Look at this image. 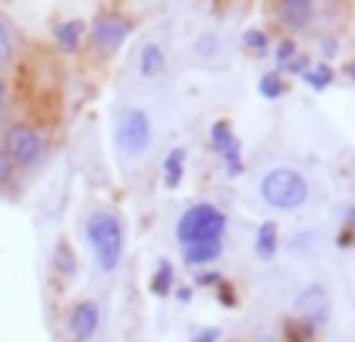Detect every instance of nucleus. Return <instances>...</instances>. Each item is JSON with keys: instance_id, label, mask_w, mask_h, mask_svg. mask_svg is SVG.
I'll return each instance as SVG.
<instances>
[{"instance_id": "f257e3e1", "label": "nucleus", "mask_w": 355, "mask_h": 342, "mask_svg": "<svg viewBox=\"0 0 355 342\" xmlns=\"http://www.w3.org/2000/svg\"><path fill=\"white\" fill-rule=\"evenodd\" d=\"M88 245L94 251V261L104 273H114L120 267V258H123V223L116 220V214L110 210H94L88 217Z\"/></svg>"}, {"instance_id": "f03ea898", "label": "nucleus", "mask_w": 355, "mask_h": 342, "mask_svg": "<svg viewBox=\"0 0 355 342\" xmlns=\"http://www.w3.org/2000/svg\"><path fill=\"white\" fill-rule=\"evenodd\" d=\"M261 198L277 210H299L309 201V182L293 167H274L261 179Z\"/></svg>"}, {"instance_id": "7ed1b4c3", "label": "nucleus", "mask_w": 355, "mask_h": 342, "mask_svg": "<svg viewBox=\"0 0 355 342\" xmlns=\"http://www.w3.org/2000/svg\"><path fill=\"white\" fill-rule=\"evenodd\" d=\"M223 229H227V217L214 208V204H192L176 223V239L182 245H208V242H220Z\"/></svg>"}, {"instance_id": "20e7f679", "label": "nucleus", "mask_w": 355, "mask_h": 342, "mask_svg": "<svg viewBox=\"0 0 355 342\" xmlns=\"http://www.w3.org/2000/svg\"><path fill=\"white\" fill-rule=\"evenodd\" d=\"M116 148L132 161L151 148V120L141 107H126L116 116Z\"/></svg>"}, {"instance_id": "39448f33", "label": "nucleus", "mask_w": 355, "mask_h": 342, "mask_svg": "<svg viewBox=\"0 0 355 342\" xmlns=\"http://www.w3.org/2000/svg\"><path fill=\"white\" fill-rule=\"evenodd\" d=\"M44 138H41V132H35V129L28 126H16L10 129L7 135V157L13 163H19V167H38L41 161H44Z\"/></svg>"}, {"instance_id": "423d86ee", "label": "nucleus", "mask_w": 355, "mask_h": 342, "mask_svg": "<svg viewBox=\"0 0 355 342\" xmlns=\"http://www.w3.org/2000/svg\"><path fill=\"white\" fill-rule=\"evenodd\" d=\"M321 13V0H277L274 19L289 32H309L318 22Z\"/></svg>"}, {"instance_id": "0eeeda50", "label": "nucleus", "mask_w": 355, "mask_h": 342, "mask_svg": "<svg viewBox=\"0 0 355 342\" xmlns=\"http://www.w3.org/2000/svg\"><path fill=\"white\" fill-rule=\"evenodd\" d=\"M295 314L305 321L309 330H321L327 323L330 314V298H327V289L324 286H309L305 292H299L295 298Z\"/></svg>"}, {"instance_id": "6e6552de", "label": "nucleus", "mask_w": 355, "mask_h": 342, "mask_svg": "<svg viewBox=\"0 0 355 342\" xmlns=\"http://www.w3.org/2000/svg\"><path fill=\"white\" fill-rule=\"evenodd\" d=\"M129 35V22L120 16H98L92 26V44L101 54H116Z\"/></svg>"}, {"instance_id": "1a4fd4ad", "label": "nucleus", "mask_w": 355, "mask_h": 342, "mask_svg": "<svg viewBox=\"0 0 355 342\" xmlns=\"http://www.w3.org/2000/svg\"><path fill=\"white\" fill-rule=\"evenodd\" d=\"M98 305L94 302H79L73 308V314H69V333H73V339H92L94 330H98Z\"/></svg>"}, {"instance_id": "9d476101", "label": "nucleus", "mask_w": 355, "mask_h": 342, "mask_svg": "<svg viewBox=\"0 0 355 342\" xmlns=\"http://www.w3.org/2000/svg\"><path fill=\"white\" fill-rule=\"evenodd\" d=\"M139 69L145 79H157V75L167 69V57H164V47L155 44V41H148L145 47H141L139 54Z\"/></svg>"}, {"instance_id": "9b49d317", "label": "nucleus", "mask_w": 355, "mask_h": 342, "mask_svg": "<svg viewBox=\"0 0 355 342\" xmlns=\"http://www.w3.org/2000/svg\"><path fill=\"white\" fill-rule=\"evenodd\" d=\"M280 249V233H277V223H261V229L255 233V255L261 261H270Z\"/></svg>"}, {"instance_id": "f8f14e48", "label": "nucleus", "mask_w": 355, "mask_h": 342, "mask_svg": "<svg viewBox=\"0 0 355 342\" xmlns=\"http://www.w3.org/2000/svg\"><path fill=\"white\" fill-rule=\"evenodd\" d=\"M82 32H85V26H82L79 19H69V22H60V26L54 28V41L63 47V51H76L79 47V38Z\"/></svg>"}, {"instance_id": "ddd939ff", "label": "nucleus", "mask_w": 355, "mask_h": 342, "mask_svg": "<svg viewBox=\"0 0 355 342\" xmlns=\"http://www.w3.org/2000/svg\"><path fill=\"white\" fill-rule=\"evenodd\" d=\"M182 170H186V151L173 148L167 154V161H164V182H167V188L180 186V182H182Z\"/></svg>"}, {"instance_id": "4468645a", "label": "nucleus", "mask_w": 355, "mask_h": 342, "mask_svg": "<svg viewBox=\"0 0 355 342\" xmlns=\"http://www.w3.org/2000/svg\"><path fill=\"white\" fill-rule=\"evenodd\" d=\"M220 258V242H208V245H189L186 249V264L189 267H201Z\"/></svg>"}, {"instance_id": "2eb2a0df", "label": "nucleus", "mask_w": 355, "mask_h": 342, "mask_svg": "<svg viewBox=\"0 0 355 342\" xmlns=\"http://www.w3.org/2000/svg\"><path fill=\"white\" fill-rule=\"evenodd\" d=\"M148 289H151L155 296H167L170 289H173V267H170L167 261L157 264V270L151 273V282H148Z\"/></svg>"}, {"instance_id": "dca6fc26", "label": "nucleus", "mask_w": 355, "mask_h": 342, "mask_svg": "<svg viewBox=\"0 0 355 342\" xmlns=\"http://www.w3.org/2000/svg\"><path fill=\"white\" fill-rule=\"evenodd\" d=\"M258 91H261V98H268V101H277V98L286 91V82H283L280 73H268L258 82Z\"/></svg>"}, {"instance_id": "f3484780", "label": "nucleus", "mask_w": 355, "mask_h": 342, "mask_svg": "<svg viewBox=\"0 0 355 342\" xmlns=\"http://www.w3.org/2000/svg\"><path fill=\"white\" fill-rule=\"evenodd\" d=\"M305 82H309L311 88H315V91H324V88L330 85V82H334V69L330 66H315V69H305Z\"/></svg>"}, {"instance_id": "a211bd4d", "label": "nucleus", "mask_w": 355, "mask_h": 342, "mask_svg": "<svg viewBox=\"0 0 355 342\" xmlns=\"http://www.w3.org/2000/svg\"><path fill=\"white\" fill-rule=\"evenodd\" d=\"M233 129H230V123H214V132H211V145H214L217 151H227L230 145H233Z\"/></svg>"}, {"instance_id": "6ab92c4d", "label": "nucleus", "mask_w": 355, "mask_h": 342, "mask_svg": "<svg viewBox=\"0 0 355 342\" xmlns=\"http://www.w3.org/2000/svg\"><path fill=\"white\" fill-rule=\"evenodd\" d=\"M54 267L60 270V273H73L76 270V261H73V251H69V245L67 242H60V245H57V251H54Z\"/></svg>"}, {"instance_id": "aec40b11", "label": "nucleus", "mask_w": 355, "mask_h": 342, "mask_svg": "<svg viewBox=\"0 0 355 342\" xmlns=\"http://www.w3.org/2000/svg\"><path fill=\"white\" fill-rule=\"evenodd\" d=\"M242 44H245L248 51H255V54H264V51H268V35L258 32V28H248V32L242 35Z\"/></svg>"}, {"instance_id": "412c9836", "label": "nucleus", "mask_w": 355, "mask_h": 342, "mask_svg": "<svg viewBox=\"0 0 355 342\" xmlns=\"http://www.w3.org/2000/svg\"><path fill=\"white\" fill-rule=\"evenodd\" d=\"M10 57H13V41H10L7 26H3V19H0V63H7Z\"/></svg>"}, {"instance_id": "4be33fe9", "label": "nucleus", "mask_w": 355, "mask_h": 342, "mask_svg": "<svg viewBox=\"0 0 355 342\" xmlns=\"http://www.w3.org/2000/svg\"><path fill=\"white\" fill-rule=\"evenodd\" d=\"M223 163H227L230 173H239V170H242V163H239V145H236V141L230 145L227 151H223Z\"/></svg>"}, {"instance_id": "5701e85b", "label": "nucleus", "mask_w": 355, "mask_h": 342, "mask_svg": "<svg viewBox=\"0 0 355 342\" xmlns=\"http://www.w3.org/2000/svg\"><path fill=\"white\" fill-rule=\"evenodd\" d=\"M293 57H295V44H293V41H280V44H277V63H283V66H286V63L289 60H293Z\"/></svg>"}, {"instance_id": "b1692460", "label": "nucleus", "mask_w": 355, "mask_h": 342, "mask_svg": "<svg viewBox=\"0 0 355 342\" xmlns=\"http://www.w3.org/2000/svg\"><path fill=\"white\" fill-rule=\"evenodd\" d=\"M217 51V35H205V38H198V44H195V54L205 57V54H214Z\"/></svg>"}, {"instance_id": "393cba45", "label": "nucleus", "mask_w": 355, "mask_h": 342, "mask_svg": "<svg viewBox=\"0 0 355 342\" xmlns=\"http://www.w3.org/2000/svg\"><path fill=\"white\" fill-rule=\"evenodd\" d=\"M10 176H13V161H10V157L0 151V186H7Z\"/></svg>"}, {"instance_id": "a878e982", "label": "nucleus", "mask_w": 355, "mask_h": 342, "mask_svg": "<svg viewBox=\"0 0 355 342\" xmlns=\"http://www.w3.org/2000/svg\"><path fill=\"white\" fill-rule=\"evenodd\" d=\"M220 339V330L217 327H208V330H198V333L192 336V342H217Z\"/></svg>"}, {"instance_id": "bb28decb", "label": "nucleus", "mask_w": 355, "mask_h": 342, "mask_svg": "<svg viewBox=\"0 0 355 342\" xmlns=\"http://www.w3.org/2000/svg\"><path fill=\"white\" fill-rule=\"evenodd\" d=\"M286 69L289 73H305V69H311V63H309V57H302V54H295L293 60L286 63Z\"/></svg>"}, {"instance_id": "cd10ccee", "label": "nucleus", "mask_w": 355, "mask_h": 342, "mask_svg": "<svg viewBox=\"0 0 355 342\" xmlns=\"http://www.w3.org/2000/svg\"><path fill=\"white\" fill-rule=\"evenodd\" d=\"M3 104H7V82L0 75V114H3Z\"/></svg>"}, {"instance_id": "c85d7f7f", "label": "nucleus", "mask_w": 355, "mask_h": 342, "mask_svg": "<svg viewBox=\"0 0 355 342\" xmlns=\"http://www.w3.org/2000/svg\"><path fill=\"white\" fill-rule=\"evenodd\" d=\"M176 298H180V302H189V298H192V292H189V289H176Z\"/></svg>"}, {"instance_id": "c756f323", "label": "nucleus", "mask_w": 355, "mask_h": 342, "mask_svg": "<svg viewBox=\"0 0 355 342\" xmlns=\"http://www.w3.org/2000/svg\"><path fill=\"white\" fill-rule=\"evenodd\" d=\"M346 220H349V223H352V226H355V208H352V210H349V214H346Z\"/></svg>"}, {"instance_id": "7c9ffc66", "label": "nucleus", "mask_w": 355, "mask_h": 342, "mask_svg": "<svg viewBox=\"0 0 355 342\" xmlns=\"http://www.w3.org/2000/svg\"><path fill=\"white\" fill-rule=\"evenodd\" d=\"M349 73H352V79H355V66H352V69H349Z\"/></svg>"}]
</instances>
